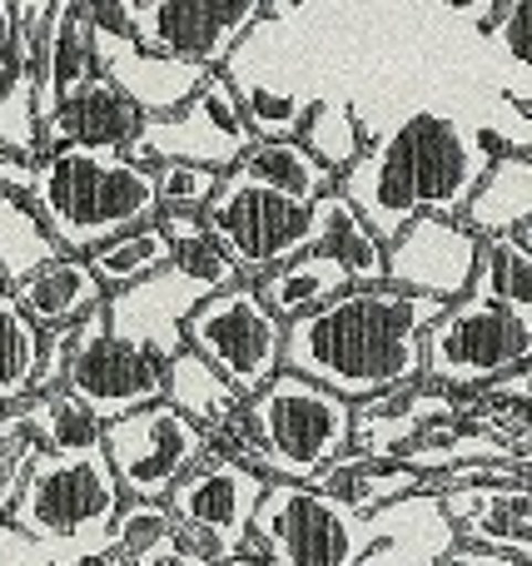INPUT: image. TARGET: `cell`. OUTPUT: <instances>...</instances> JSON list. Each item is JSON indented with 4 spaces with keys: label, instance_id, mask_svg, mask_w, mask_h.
Returning <instances> with one entry per match:
<instances>
[{
    "label": "cell",
    "instance_id": "obj_1",
    "mask_svg": "<svg viewBox=\"0 0 532 566\" xmlns=\"http://www.w3.org/2000/svg\"><path fill=\"white\" fill-rule=\"evenodd\" d=\"M448 303L418 298L394 283L348 289L319 313L289 323L284 368L344 402H374L408 382H424V338Z\"/></svg>",
    "mask_w": 532,
    "mask_h": 566
},
{
    "label": "cell",
    "instance_id": "obj_2",
    "mask_svg": "<svg viewBox=\"0 0 532 566\" xmlns=\"http://www.w3.org/2000/svg\"><path fill=\"white\" fill-rule=\"evenodd\" d=\"M493 155L478 125H463L448 109H408L378 129L354 169L338 179V195L394 244L418 219H463L473 189L483 185Z\"/></svg>",
    "mask_w": 532,
    "mask_h": 566
},
{
    "label": "cell",
    "instance_id": "obj_3",
    "mask_svg": "<svg viewBox=\"0 0 532 566\" xmlns=\"http://www.w3.org/2000/svg\"><path fill=\"white\" fill-rule=\"evenodd\" d=\"M40 229L60 254L90 259L109 239L159 219L155 169L135 165L115 149H45L35 165V189L25 199Z\"/></svg>",
    "mask_w": 532,
    "mask_h": 566
},
{
    "label": "cell",
    "instance_id": "obj_4",
    "mask_svg": "<svg viewBox=\"0 0 532 566\" xmlns=\"http://www.w3.org/2000/svg\"><path fill=\"white\" fill-rule=\"evenodd\" d=\"M119 492L105 448L90 452H35L6 527L20 532L45 566H90L115 557Z\"/></svg>",
    "mask_w": 532,
    "mask_h": 566
},
{
    "label": "cell",
    "instance_id": "obj_5",
    "mask_svg": "<svg viewBox=\"0 0 532 566\" xmlns=\"http://www.w3.org/2000/svg\"><path fill=\"white\" fill-rule=\"evenodd\" d=\"M244 468L269 482H289V488H314L319 472L354 452V402L289 368L244 402Z\"/></svg>",
    "mask_w": 532,
    "mask_h": 566
},
{
    "label": "cell",
    "instance_id": "obj_6",
    "mask_svg": "<svg viewBox=\"0 0 532 566\" xmlns=\"http://www.w3.org/2000/svg\"><path fill=\"white\" fill-rule=\"evenodd\" d=\"M532 363V323L513 318L498 303L468 298L448 303L444 318L424 338V382L458 398H483L503 378L523 373Z\"/></svg>",
    "mask_w": 532,
    "mask_h": 566
},
{
    "label": "cell",
    "instance_id": "obj_7",
    "mask_svg": "<svg viewBox=\"0 0 532 566\" xmlns=\"http://www.w3.org/2000/svg\"><path fill=\"white\" fill-rule=\"evenodd\" d=\"M378 547V517L338 507L314 488L274 482L259 502L244 557L264 566H364Z\"/></svg>",
    "mask_w": 532,
    "mask_h": 566
},
{
    "label": "cell",
    "instance_id": "obj_8",
    "mask_svg": "<svg viewBox=\"0 0 532 566\" xmlns=\"http://www.w3.org/2000/svg\"><path fill=\"white\" fill-rule=\"evenodd\" d=\"M289 328L259 298V283H234L225 293H209L185 323V348L199 353L239 398H254L284 373Z\"/></svg>",
    "mask_w": 532,
    "mask_h": 566
},
{
    "label": "cell",
    "instance_id": "obj_9",
    "mask_svg": "<svg viewBox=\"0 0 532 566\" xmlns=\"http://www.w3.org/2000/svg\"><path fill=\"white\" fill-rule=\"evenodd\" d=\"M269 488H274L269 478L239 468L225 452H209L175 488V497L165 507L175 517L179 542L195 557H205L209 566H234L254 542V517Z\"/></svg>",
    "mask_w": 532,
    "mask_h": 566
},
{
    "label": "cell",
    "instance_id": "obj_10",
    "mask_svg": "<svg viewBox=\"0 0 532 566\" xmlns=\"http://www.w3.org/2000/svg\"><path fill=\"white\" fill-rule=\"evenodd\" d=\"M139 50L195 70H229L234 50L264 25L259 0H119Z\"/></svg>",
    "mask_w": 532,
    "mask_h": 566
},
{
    "label": "cell",
    "instance_id": "obj_11",
    "mask_svg": "<svg viewBox=\"0 0 532 566\" xmlns=\"http://www.w3.org/2000/svg\"><path fill=\"white\" fill-rule=\"evenodd\" d=\"M249 149H254V125H249L244 105H239V90L219 70V75L205 80V90L185 109H175L165 119H145L139 139L129 145V159L145 169L199 165L215 169V175H234Z\"/></svg>",
    "mask_w": 532,
    "mask_h": 566
},
{
    "label": "cell",
    "instance_id": "obj_12",
    "mask_svg": "<svg viewBox=\"0 0 532 566\" xmlns=\"http://www.w3.org/2000/svg\"><path fill=\"white\" fill-rule=\"evenodd\" d=\"M100 448H105L125 502H169L179 482L215 452V438L199 432L169 402H155V408H139L129 418L109 422Z\"/></svg>",
    "mask_w": 532,
    "mask_h": 566
},
{
    "label": "cell",
    "instance_id": "obj_13",
    "mask_svg": "<svg viewBox=\"0 0 532 566\" xmlns=\"http://www.w3.org/2000/svg\"><path fill=\"white\" fill-rule=\"evenodd\" d=\"M309 205H294V199L274 195V189L254 185L249 175H225L215 205L205 209L209 234L219 239L234 269L249 283H259L264 274H274L279 264L304 254L309 244Z\"/></svg>",
    "mask_w": 532,
    "mask_h": 566
},
{
    "label": "cell",
    "instance_id": "obj_14",
    "mask_svg": "<svg viewBox=\"0 0 532 566\" xmlns=\"http://www.w3.org/2000/svg\"><path fill=\"white\" fill-rule=\"evenodd\" d=\"M165 368H169L165 358L115 338L105 308H100L75 328L65 392L100 422V428H109V422L129 418V412L165 402Z\"/></svg>",
    "mask_w": 532,
    "mask_h": 566
},
{
    "label": "cell",
    "instance_id": "obj_15",
    "mask_svg": "<svg viewBox=\"0 0 532 566\" xmlns=\"http://www.w3.org/2000/svg\"><path fill=\"white\" fill-rule=\"evenodd\" d=\"M85 10H90V25H95L100 75L115 80V85L139 105L145 119L175 115V109H185L189 99L205 90L209 70L175 65V60H159V55H149V50L135 45V35L125 30V15H119V0H85Z\"/></svg>",
    "mask_w": 532,
    "mask_h": 566
},
{
    "label": "cell",
    "instance_id": "obj_16",
    "mask_svg": "<svg viewBox=\"0 0 532 566\" xmlns=\"http://www.w3.org/2000/svg\"><path fill=\"white\" fill-rule=\"evenodd\" d=\"M483 239L463 219H418L388 244V283L418 298L458 303L473 293Z\"/></svg>",
    "mask_w": 532,
    "mask_h": 566
},
{
    "label": "cell",
    "instance_id": "obj_17",
    "mask_svg": "<svg viewBox=\"0 0 532 566\" xmlns=\"http://www.w3.org/2000/svg\"><path fill=\"white\" fill-rule=\"evenodd\" d=\"M209 293L199 289V283H189L185 274H159L149 283H135V289L125 293H109L105 303V318H109V333L125 343H135V348L155 353V358L175 363L179 353H185V323L189 313L205 303Z\"/></svg>",
    "mask_w": 532,
    "mask_h": 566
},
{
    "label": "cell",
    "instance_id": "obj_18",
    "mask_svg": "<svg viewBox=\"0 0 532 566\" xmlns=\"http://www.w3.org/2000/svg\"><path fill=\"white\" fill-rule=\"evenodd\" d=\"M478 412V398H458L434 382H408L398 392H384L374 402L354 408V452L394 462L414 438H424L438 422H463Z\"/></svg>",
    "mask_w": 532,
    "mask_h": 566
},
{
    "label": "cell",
    "instance_id": "obj_19",
    "mask_svg": "<svg viewBox=\"0 0 532 566\" xmlns=\"http://www.w3.org/2000/svg\"><path fill=\"white\" fill-rule=\"evenodd\" d=\"M458 547L532 566V488H458L444 492Z\"/></svg>",
    "mask_w": 532,
    "mask_h": 566
},
{
    "label": "cell",
    "instance_id": "obj_20",
    "mask_svg": "<svg viewBox=\"0 0 532 566\" xmlns=\"http://www.w3.org/2000/svg\"><path fill=\"white\" fill-rule=\"evenodd\" d=\"M139 129H145V115H139L135 99H129L115 80L95 75L45 119V149L80 145V149H115V155H129Z\"/></svg>",
    "mask_w": 532,
    "mask_h": 566
},
{
    "label": "cell",
    "instance_id": "obj_21",
    "mask_svg": "<svg viewBox=\"0 0 532 566\" xmlns=\"http://www.w3.org/2000/svg\"><path fill=\"white\" fill-rule=\"evenodd\" d=\"M100 75L95 60V25H90L85 0H55L50 6V25L35 55V109L40 125L75 95L80 85Z\"/></svg>",
    "mask_w": 532,
    "mask_h": 566
},
{
    "label": "cell",
    "instance_id": "obj_22",
    "mask_svg": "<svg viewBox=\"0 0 532 566\" xmlns=\"http://www.w3.org/2000/svg\"><path fill=\"white\" fill-rule=\"evenodd\" d=\"M10 298L25 308V318L35 323L40 333H55V328H80L90 313L105 308L109 293H105V283L95 279L90 259L60 254V259H50V264H40L35 274L10 283Z\"/></svg>",
    "mask_w": 532,
    "mask_h": 566
},
{
    "label": "cell",
    "instance_id": "obj_23",
    "mask_svg": "<svg viewBox=\"0 0 532 566\" xmlns=\"http://www.w3.org/2000/svg\"><path fill=\"white\" fill-rule=\"evenodd\" d=\"M304 254L334 259L354 289H378V283H388V244L374 234V224H368L338 189L319 199L314 214H309Z\"/></svg>",
    "mask_w": 532,
    "mask_h": 566
},
{
    "label": "cell",
    "instance_id": "obj_24",
    "mask_svg": "<svg viewBox=\"0 0 532 566\" xmlns=\"http://www.w3.org/2000/svg\"><path fill=\"white\" fill-rule=\"evenodd\" d=\"M374 517H378V547L364 566H438L458 547L448 507L434 492L404 497V502H394V507L374 512Z\"/></svg>",
    "mask_w": 532,
    "mask_h": 566
},
{
    "label": "cell",
    "instance_id": "obj_25",
    "mask_svg": "<svg viewBox=\"0 0 532 566\" xmlns=\"http://www.w3.org/2000/svg\"><path fill=\"white\" fill-rule=\"evenodd\" d=\"M314 492L334 497L338 507L358 512V517H374V512L394 507L404 497H418L424 492V478L398 462H384V458H368V452H344L334 468L319 472Z\"/></svg>",
    "mask_w": 532,
    "mask_h": 566
},
{
    "label": "cell",
    "instance_id": "obj_26",
    "mask_svg": "<svg viewBox=\"0 0 532 566\" xmlns=\"http://www.w3.org/2000/svg\"><path fill=\"white\" fill-rule=\"evenodd\" d=\"M532 219V159L523 155H503L488 165L483 185L473 189L463 209V224L478 239H513L523 234Z\"/></svg>",
    "mask_w": 532,
    "mask_h": 566
},
{
    "label": "cell",
    "instance_id": "obj_27",
    "mask_svg": "<svg viewBox=\"0 0 532 566\" xmlns=\"http://www.w3.org/2000/svg\"><path fill=\"white\" fill-rule=\"evenodd\" d=\"M239 175H249L254 185L274 189V195L309 205V209L338 189V175L328 165H319L299 139H254V149L239 159Z\"/></svg>",
    "mask_w": 532,
    "mask_h": 566
},
{
    "label": "cell",
    "instance_id": "obj_28",
    "mask_svg": "<svg viewBox=\"0 0 532 566\" xmlns=\"http://www.w3.org/2000/svg\"><path fill=\"white\" fill-rule=\"evenodd\" d=\"M348 289H354L348 274L324 254H299V259H289V264H279L274 274L259 279V298L269 303V313H274L284 328L309 318V313H319L324 303H334L338 293H348Z\"/></svg>",
    "mask_w": 532,
    "mask_h": 566
},
{
    "label": "cell",
    "instance_id": "obj_29",
    "mask_svg": "<svg viewBox=\"0 0 532 566\" xmlns=\"http://www.w3.org/2000/svg\"><path fill=\"white\" fill-rule=\"evenodd\" d=\"M165 402L175 412H185V418L195 422L199 432H209V438H219V432L244 412V398L189 348L165 368Z\"/></svg>",
    "mask_w": 532,
    "mask_h": 566
},
{
    "label": "cell",
    "instance_id": "obj_30",
    "mask_svg": "<svg viewBox=\"0 0 532 566\" xmlns=\"http://www.w3.org/2000/svg\"><path fill=\"white\" fill-rule=\"evenodd\" d=\"M483 55L493 65L498 95L513 109H532V0H503L498 20L483 30Z\"/></svg>",
    "mask_w": 532,
    "mask_h": 566
},
{
    "label": "cell",
    "instance_id": "obj_31",
    "mask_svg": "<svg viewBox=\"0 0 532 566\" xmlns=\"http://www.w3.org/2000/svg\"><path fill=\"white\" fill-rule=\"evenodd\" d=\"M299 145L344 179L364 159V149L374 145V129L364 125V115H358V105L348 95H314Z\"/></svg>",
    "mask_w": 532,
    "mask_h": 566
},
{
    "label": "cell",
    "instance_id": "obj_32",
    "mask_svg": "<svg viewBox=\"0 0 532 566\" xmlns=\"http://www.w3.org/2000/svg\"><path fill=\"white\" fill-rule=\"evenodd\" d=\"M90 269H95V279L105 283V293H125V289H135V283L169 274V269H175V249H169V234L155 219V224L129 229V234L109 239L105 249H95V254H90Z\"/></svg>",
    "mask_w": 532,
    "mask_h": 566
},
{
    "label": "cell",
    "instance_id": "obj_33",
    "mask_svg": "<svg viewBox=\"0 0 532 566\" xmlns=\"http://www.w3.org/2000/svg\"><path fill=\"white\" fill-rule=\"evenodd\" d=\"M45 333L25 318L10 289H0V412H15L35 398V373Z\"/></svg>",
    "mask_w": 532,
    "mask_h": 566
},
{
    "label": "cell",
    "instance_id": "obj_34",
    "mask_svg": "<svg viewBox=\"0 0 532 566\" xmlns=\"http://www.w3.org/2000/svg\"><path fill=\"white\" fill-rule=\"evenodd\" d=\"M159 229L169 234V249H175V274L199 283L205 293H225V289H234V283H244L234 259L209 234L205 214H159Z\"/></svg>",
    "mask_w": 532,
    "mask_h": 566
},
{
    "label": "cell",
    "instance_id": "obj_35",
    "mask_svg": "<svg viewBox=\"0 0 532 566\" xmlns=\"http://www.w3.org/2000/svg\"><path fill=\"white\" fill-rule=\"evenodd\" d=\"M473 293L498 308H508L513 318L532 323V249L523 239H483V259H478Z\"/></svg>",
    "mask_w": 532,
    "mask_h": 566
},
{
    "label": "cell",
    "instance_id": "obj_36",
    "mask_svg": "<svg viewBox=\"0 0 532 566\" xmlns=\"http://www.w3.org/2000/svg\"><path fill=\"white\" fill-rule=\"evenodd\" d=\"M20 418H25V432L40 452H90L105 438V428H100L65 388L30 398L25 408H20Z\"/></svg>",
    "mask_w": 532,
    "mask_h": 566
},
{
    "label": "cell",
    "instance_id": "obj_37",
    "mask_svg": "<svg viewBox=\"0 0 532 566\" xmlns=\"http://www.w3.org/2000/svg\"><path fill=\"white\" fill-rule=\"evenodd\" d=\"M0 155H15L25 165H40L45 155V125L35 109V70L10 75V85L0 90Z\"/></svg>",
    "mask_w": 532,
    "mask_h": 566
},
{
    "label": "cell",
    "instance_id": "obj_38",
    "mask_svg": "<svg viewBox=\"0 0 532 566\" xmlns=\"http://www.w3.org/2000/svg\"><path fill=\"white\" fill-rule=\"evenodd\" d=\"M225 175L199 165H159L155 169V195H159V214H205L215 205Z\"/></svg>",
    "mask_w": 532,
    "mask_h": 566
},
{
    "label": "cell",
    "instance_id": "obj_39",
    "mask_svg": "<svg viewBox=\"0 0 532 566\" xmlns=\"http://www.w3.org/2000/svg\"><path fill=\"white\" fill-rule=\"evenodd\" d=\"M70 353H75V328L45 333V348H40V373H35V398H40V392H60V388H65Z\"/></svg>",
    "mask_w": 532,
    "mask_h": 566
},
{
    "label": "cell",
    "instance_id": "obj_40",
    "mask_svg": "<svg viewBox=\"0 0 532 566\" xmlns=\"http://www.w3.org/2000/svg\"><path fill=\"white\" fill-rule=\"evenodd\" d=\"M35 452L40 448L30 438H20L15 448L0 452V527H6V517H10V507H15L20 488H25V472H30V462H35Z\"/></svg>",
    "mask_w": 532,
    "mask_h": 566
},
{
    "label": "cell",
    "instance_id": "obj_41",
    "mask_svg": "<svg viewBox=\"0 0 532 566\" xmlns=\"http://www.w3.org/2000/svg\"><path fill=\"white\" fill-rule=\"evenodd\" d=\"M129 566H209L205 557H195V552L179 542V532H165L159 542H149L145 552H135V557H125Z\"/></svg>",
    "mask_w": 532,
    "mask_h": 566
},
{
    "label": "cell",
    "instance_id": "obj_42",
    "mask_svg": "<svg viewBox=\"0 0 532 566\" xmlns=\"http://www.w3.org/2000/svg\"><path fill=\"white\" fill-rule=\"evenodd\" d=\"M503 115L508 119H498V129L508 135V145H513V155H523V159H532V109L523 115V109H513L503 99Z\"/></svg>",
    "mask_w": 532,
    "mask_h": 566
},
{
    "label": "cell",
    "instance_id": "obj_43",
    "mask_svg": "<svg viewBox=\"0 0 532 566\" xmlns=\"http://www.w3.org/2000/svg\"><path fill=\"white\" fill-rule=\"evenodd\" d=\"M438 566H523V562H508V557H493V552H473V547H453Z\"/></svg>",
    "mask_w": 532,
    "mask_h": 566
},
{
    "label": "cell",
    "instance_id": "obj_44",
    "mask_svg": "<svg viewBox=\"0 0 532 566\" xmlns=\"http://www.w3.org/2000/svg\"><path fill=\"white\" fill-rule=\"evenodd\" d=\"M90 566H129L125 557H119V552H115V557H100V562H90Z\"/></svg>",
    "mask_w": 532,
    "mask_h": 566
},
{
    "label": "cell",
    "instance_id": "obj_45",
    "mask_svg": "<svg viewBox=\"0 0 532 566\" xmlns=\"http://www.w3.org/2000/svg\"><path fill=\"white\" fill-rule=\"evenodd\" d=\"M518 239H523V244L532 249V219H528V229H523V234H518Z\"/></svg>",
    "mask_w": 532,
    "mask_h": 566
},
{
    "label": "cell",
    "instance_id": "obj_46",
    "mask_svg": "<svg viewBox=\"0 0 532 566\" xmlns=\"http://www.w3.org/2000/svg\"><path fill=\"white\" fill-rule=\"evenodd\" d=\"M0 289H6V269H0Z\"/></svg>",
    "mask_w": 532,
    "mask_h": 566
}]
</instances>
